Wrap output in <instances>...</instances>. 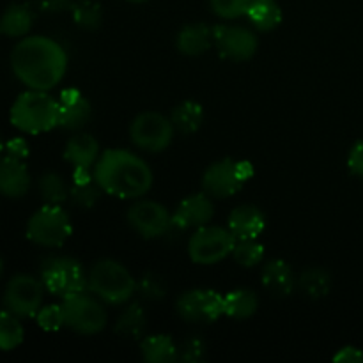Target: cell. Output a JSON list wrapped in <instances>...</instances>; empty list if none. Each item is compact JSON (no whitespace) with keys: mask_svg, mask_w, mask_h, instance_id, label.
I'll use <instances>...</instances> for the list:
<instances>
[{"mask_svg":"<svg viewBox=\"0 0 363 363\" xmlns=\"http://www.w3.org/2000/svg\"><path fill=\"white\" fill-rule=\"evenodd\" d=\"M176 308L184 321L208 325L223 315V296L211 289H191L177 298Z\"/></svg>","mask_w":363,"mask_h":363,"instance_id":"obj_13","label":"cell"},{"mask_svg":"<svg viewBox=\"0 0 363 363\" xmlns=\"http://www.w3.org/2000/svg\"><path fill=\"white\" fill-rule=\"evenodd\" d=\"M247 16L261 32L273 30L282 23V9L275 0H252Z\"/></svg>","mask_w":363,"mask_h":363,"instance_id":"obj_23","label":"cell"},{"mask_svg":"<svg viewBox=\"0 0 363 363\" xmlns=\"http://www.w3.org/2000/svg\"><path fill=\"white\" fill-rule=\"evenodd\" d=\"M92 176L101 191L117 199H138L152 186V170L137 155L124 149H108L99 155Z\"/></svg>","mask_w":363,"mask_h":363,"instance_id":"obj_2","label":"cell"},{"mask_svg":"<svg viewBox=\"0 0 363 363\" xmlns=\"http://www.w3.org/2000/svg\"><path fill=\"white\" fill-rule=\"evenodd\" d=\"M45 286L32 275H16L9 280L4 293L6 311L18 318H35L43 303Z\"/></svg>","mask_w":363,"mask_h":363,"instance_id":"obj_11","label":"cell"},{"mask_svg":"<svg viewBox=\"0 0 363 363\" xmlns=\"http://www.w3.org/2000/svg\"><path fill=\"white\" fill-rule=\"evenodd\" d=\"M213 41L223 57L230 60H248L257 52V38L252 30L236 25H216L213 27Z\"/></svg>","mask_w":363,"mask_h":363,"instance_id":"obj_14","label":"cell"},{"mask_svg":"<svg viewBox=\"0 0 363 363\" xmlns=\"http://www.w3.org/2000/svg\"><path fill=\"white\" fill-rule=\"evenodd\" d=\"M266 229V216L255 206H240L229 215V230L236 240H257Z\"/></svg>","mask_w":363,"mask_h":363,"instance_id":"obj_18","label":"cell"},{"mask_svg":"<svg viewBox=\"0 0 363 363\" xmlns=\"http://www.w3.org/2000/svg\"><path fill=\"white\" fill-rule=\"evenodd\" d=\"M73 233L69 215L60 204H45L30 216L27 223V238L32 243L46 248H59Z\"/></svg>","mask_w":363,"mask_h":363,"instance_id":"obj_5","label":"cell"},{"mask_svg":"<svg viewBox=\"0 0 363 363\" xmlns=\"http://www.w3.org/2000/svg\"><path fill=\"white\" fill-rule=\"evenodd\" d=\"M64 158L73 163L74 169H92L99 158V142L89 133H78L67 140Z\"/></svg>","mask_w":363,"mask_h":363,"instance_id":"obj_19","label":"cell"},{"mask_svg":"<svg viewBox=\"0 0 363 363\" xmlns=\"http://www.w3.org/2000/svg\"><path fill=\"white\" fill-rule=\"evenodd\" d=\"M32 21L34 14L27 4H11L0 18V28L9 38H23L30 30Z\"/></svg>","mask_w":363,"mask_h":363,"instance_id":"obj_22","label":"cell"},{"mask_svg":"<svg viewBox=\"0 0 363 363\" xmlns=\"http://www.w3.org/2000/svg\"><path fill=\"white\" fill-rule=\"evenodd\" d=\"M215 209L208 194H195L184 199L172 215L176 229H201L211 222Z\"/></svg>","mask_w":363,"mask_h":363,"instance_id":"obj_15","label":"cell"},{"mask_svg":"<svg viewBox=\"0 0 363 363\" xmlns=\"http://www.w3.org/2000/svg\"><path fill=\"white\" fill-rule=\"evenodd\" d=\"M41 282L48 293L62 300L87 289V277L80 262L73 257H64V255L48 257L43 261Z\"/></svg>","mask_w":363,"mask_h":363,"instance_id":"obj_6","label":"cell"},{"mask_svg":"<svg viewBox=\"0 0 363 363\" xmlns=\"http://www.w3.org/2000/svg\"><path fill=\"white\" fill-rule=\"evenodd\" d=\"M99 191H101V188L98 186V183L94 179H91L85 181V183H73L69 197L73 199V202L77 206L89 209L98 202Z\"/></svg>","mask_w":363,"mask_h":363,"instance_id":"obj_33","label":"cell"},{"mask_svg":"<svg viewBox=\"0 0 363 363\" xmlns=\"http://www.w3.org/2000/svg\"><path fill=\"white\" fill-rule=\"evenodd\" d=\"M59 126L64 130H82L89 124L92 108L89 99L78 89H66L59 96Z\"/></svg>","mask_w":363,"mask_h":363,"instance_id":"obj_16","label":"cell"},{"mask_svg":"<svg viewBox=\"0 0 363 363\" xmlns=\"http://www.w3.org/2000/svg\"><path fill=\"white\" fill-rule=\"evenodd\" d=\"M209 2L216 16L223 20H236L240 16H247L252 0H209Z\"/></svg>","mask_w":363,"mask_h":363,"instance_id":"obj_34","label":"cell"},{"mask_svg":"<svg viewBox=\"0 0 363 363\" xmlns=\"http://www.w3.org/2000/svg\"><path fill=\"white\" fill-rule=\"evenodd\" d=\"M131 229L145 240H156L169 233L174 227L172 215L163 204L155 201L135 202L126 213Z\"/></svg>","mask_w":363,"mask_h":363,"instance_id":"obj_12","label":"cell"},{"mask_svg":"<svg viewBox=\"0 0 363 363\" xmlns=\"http://www.w3.org/2000/svg\"><path fill=\"white\" fill-rule=\"evenodd\" d=\"M259 300L250 289H234L223 296V314L233 319H248L255 314Z\"/></svg>","mask_w":363,"mask_h":363,"instance_id":"obj_25","label":"cell"},{"mask_svg":"<svg viewBox=\"0 0 363 363\" xmlns=\"http://www.w3.org/2000/svg\"><path fill=\"white\" fill-rule=\"evenodd\" d=\"M236 236L223 227L204 225L195 229L188 241V254L195 264L209 266L233 255Z\"/></svg>","mask_w":363,"mask_h":363,"instance_id":"obj_8","label":"cell"},{"mask_svg":"<svg viewBox=\"0 0 363 363\" xmlns=\"http://www.w3.org/2000/svg\"><path fill=\"white\" fill-rule=\"evenodd\" d=\"M6 151L9 156L23 160L28 156V144L23 138H13V140H9L6 144Z\"/></svg>","mask_w":363,"mask_h":363,"instance_id":"obj_40","label":"cell"},{"mask_svg":"<svg viewBox=\"0 0 363 363\" xmlns=\"http://www.w3.org/2000/svg\"><path fill=\"white\" fill-rule=\"evenodd\" d=\"M0 34H2V28H0Z\"/></svg>","mask_w":363,"mask_h":363,"instance_id":"obj_45","label":"cell"},{"mask_svg":"<svg viewBox=\"0 0 363 363\" xmlns=\"http://www.w3.org/2000/svg\"><path fill=\"white\" fill-rule=\"evenodd\" d=\"M206 354V344L204 340L199 337H191V339L184 340L183 347H181V360L184 362H201L204 360Z\"/></svg>","mask_w":363,"mask_h":363,"instance_id":"obj_37","label":"cell"},{"mask_svg":"<svg viewBox=\"0 0 363 363\" xmlns=\"http://www.w3.org/2000/svg\"><path fill=\"white\" fill-rule=\"evenodd\" d=\"M137 289L147 300H160V298L165 296L163 280L160 277H156L155 273H147V275L142 277L140 282L137 284Z\"/></svg>","mask_w":363,"mask_h":363,"instance_id":"obj_36","label":"cell"},{"mask_svg":"<svg viewBox=\"0 0 363 363\" xmlns=\"http://www.w3.org/2000/svg\"><path fill=\"white\" fill-rule=\"evenodd\" d=\"M215 45L213 41V28L204 23H190L177 35V50L183 55L197 57L208 52Z\"/></svg>","mask_w":363,"mask_h":363,"instance_id":"obj_21","label":"cell"},{"mask_svg":"<svg viewBox=\"0 0 363 363\" xmlns=\"http://www.w3.org/2000/svg\"><path fill=\"white\" fill-rule=\"evenodd\" d=\"M174 128L177 131L184 135L195 133L199 128L202 126V121H204V110L199 103L195 101H183L172 110V116H170Z\"/></svg>","mask_w":363,"mask_h":363,"instance_id":"obj_26","label":"cell"},{"mask_svg":"<svg viewBox=\"0 0 363 363\" xmlns=\"http://www.w3.org/2000/svg\"><path fill=\"white\" fill-rule=\"evenodd\" d=\"M2 151H4V142L2 138H0V155H2Z\"/></svg>","mask_w":363,"mask_h":363,"instance_id":"obj_43","label":"cell"},{"mask_svg":"<svg viewBox=\"0 0 363 363\" xmlns=\"http://www.w3.org/2000/svg\"><path fill=\"white\" fill-rule=\"evenodd\" d=\"M130 2H135V4H140V2H147V0H130Z\"/></svg>","mask_w":363,"mask_h":363,"instance_id":"obj_44","label":"cell"},{"mask_svg":"<svg viewBox=\"0 0 363 363\" xmlns=\"http://www.w3.org/2000/svg\"><path fill=\"white\" fill-rule=\"evenodd\" d=\"M38 325L41 326L45 332H57L64 326V314H62V305H48V307L39 308L38 315Z\"/></svg>","mask_w":363,"mask_h":363,"instance_id":"obj_35","label":"cell"},{"mask_svg":"<svg viewBox=\"0 0 363 363\" xmlns=\"http://www.w3.org/2000/svg\"><path fill=\"white\" fill-rule=\"evenodd\" d=\"M11 123L23 133L39 135L59 126V101L46 91L23 92L11 106Z\"/></svg>","mask_w":363,"mask_h":363,"instance_id":"obj_3","label":"cell"},{"mask_svg":"<svg viewBox=\"0 0 363 363\" xmlns=\"http://www.w3.org/2000/svg\"><path fill=\"white\" fill-rule=\"evenodd\" d=\"M300 287L307 296L319 300V298H325L332 289V277L325 269L311 268L301 273Z\"/></svg>","mask_w":363,"mask_h":363,"instance_id":"obj_29","label":"cell"},{"mask_svg":"<svg viewBox=\"0 0 363 363\" xmlns=\"http://www.w3.org/2000/svg\"><path fill=\"white\" fill-rule=\"evenodd\" d=\"M335 362H346V363H362L363 362V353L357 347H344L339 353L333 357Z\"/></svg>","mask_w":363,"mask_h":363,"instance_id":"obj_41","label":"cell"},{"mask_svg":"<svg viewBox=\"0 0 363 363\" xmlns=\"http://www.w3.org/2000/svg\"><path fill=\"white\" fill-rule=\"evenodd\" d=\"M233 257L243 268H252L264 259V247L257 240H236Z\"/></svg>","mask_w":363,"mask_h":363,"instance_id":"obj_32","label":"cell"},{"mask_svg":"<svg viewBox=\"0 0 363 363\" xmlns=\"http://www.w3.org/2000/svg\"><path fill=\"white\" fill-rule=\"evenodd\" d=\"M142 357L149 363H172L179 358V350L169 335H151L142 340Z\"/></svg>","mask_w":363,"mask_h":363,"instance_id":"obj_24","label":"cell"},{"mask_svg":"<svg viewBox=\"0 0 363 363\" xmlns=\"http://www.w3.org/2000/svg\"><path fill=\"white\" fill-rule=\"evenodd\" d=\"M64 326L80 335H94L106 325V311L96 298L85 294V291L62 300Z\"/></svg>","mask_w":363,"mask_h":363,"instance_id":"obj_7","label":"cell"},{"mask_svg":"<svg viewBox=\"0 0 363 363\" xmlns=\"http://www.w3.org/2000/svg\"><path fill=\"white\" fill-rule=\"evenodd\" d=\"M2 272H4V262L2 259H0V277H2Z\"/></svg>","mask_w":363,"mask_h":363,"instance_id":"obj_42","label":"cell"},{"mask_svg":"<svg viewBox=\"0 0 363 363\" xmlns=\"http://www.w3.org/2000/svg\"><path fill=\"white\" fill-rule=\"evenodd\" d=\"M347 167H350L353 176L363 179V140H358L351 147L350 156H347Z\"/></svg>","mask_w":363,"mask_h":363,"instance_id":"obj_38","label":"cell"},{"mask_svg":"<svg viewBox=\"0 0 363 363\" xmlns=\"http://www.w3.org/2000/svg\"><path fill=\"white\" fill-rule=\"evenodd\" d=\"M11 66L21 84L34 91H50L62 80L67 55L62 46L45 35H30L14 46Z\"/></svg>","mask_w":363,"mask_h":363,"instance_id":"obj_1","label":"cell"},{"mask_svg":"<svg viewBox=\"0 0 363 363\" xmlns=\"http://www.w3.org/2000/svg\"><path fill=\"white\" fill-rule=\"evenodd\" d=\"M87 289L110 305H123L137 291V280L121 262L103 259L94 262L87 275Z\"/></svg>","mask_w":363,"mask_h":363,"instance_id":"obj_4","label":"cell"},{"mask_svg":"<svg viewBox=\"0 0 363 363\" xmlns=\"http://www.w3.org/2000/svg\"><path fill=\"white\" fill-rule=\"evenodd\" d=\"M34 2L45 13H62L73 6V0H34Z\"/></svg>","mask_w":363,"mask_h":363,"instance_id":"obj_39","label":"cell"},{"mask_svg":"<svg viewBox=\"0 0 363 363\" xmlns=\"http://www.w3.org/2000/svg\"><path fill=\"white\" fill-rule=\"evenodd\" d=\"M39 191L46 204H62L69 197L71 190L67 188L62 176L55 172H46L39 179Z\"/></svg>","mask_w":363,"mask_h":363,"instance_id":"obj_30","label":"cell"},{"mask_svg":"<svg viewBox=\"0 0 363 363\" xmlns=\"http://www.w3.org/2000/svg\"><path fill=\"white\" fill-rule=\"evenodd\" d=\"M71 14L78 27L87 28V30H94L101 25L103 11L101 6L92 0H78L71 6Z\"/></svg>","mask_w":363,"mask_h":363,"instance_id":"obj_31","label":"cell"},{"mask_svg":"<svg viewBox=\"0 0 363 363\" xmlns=\"http://www.w3.org/2000/svg\"><path fill=\"white\" fill-rule=\"evenodd\" d=\"M172 121L158 112H144L133 119L130 137L138 149L147 152H162L174 138Z\"/></svg>","mask_w":363,"mask_h":363,"instance_id":"obj_10","label":"cell"},{"mask_svg":"<svg viewBox=\"0 0 363 363\" xmlns=\"http://www.w3.org/2000/svg\"><path fill=\"white\" fill-rule=\"evenodd\" d=\"M23 326L13 312H0V351H13L23 342Z\"/></svg>","mask_w":363,"mask_h":363,"instance_id":"obj_28","label":"cell"},{"mask_svg":"<svg viewBox=\"0 0 363 363\" xmlns=\"http://www.w3.org/2000/svg\"><path fill=\"white\" fill-rule=\"evenodd\" d=\"M254 174L250 163L236 162V160H220L208 167L202 177V188L204 194L215 199L233 197L241 190L245 181Z\"/></svg>","mask_w":363,"mask_h":363,"instance_id":"obj_9","label":"cell"},{"mask_svg":"<svg viewBox=\"0 0 363 363\" xmlns=\"http://www.w3.org/2000/svg\"><path fill=\"white\" fill-rule=\"evenodd\" d=\"M145 312L138 303L130 305L116 323V333L126 339H140L145 330Z\"/></svg>","mask_w":363,"mask_h":363,"instance_id":"obj_27","label":"cell"},{"mask_svg":"<svg viewBox=\"0 0 363 363\" xmlns=\"http://www.w3.org/2000/svg\"><path fill=\"white\" fill-rule=\"evenodd\" d=\"M294 273L282 259H272L262 268V286L275 296H287L294 289Z\"/></svg>","mask_w":363,"mask_h":363,"instance_id":"obj_20","label":"cell"},{"mask_svg":"<svg viewBox=\"0 0 363 363\" xmlns=\"http://www.w3.org/2000/svg\"><path fill=\"white\" fill-rule=\"evenodd\" d=\"M30 188V174L23 160L7 155L0 160V194L11 199L27 195Z\"/></svg>","mask_w":363,"mask_h":363,"instance_id":"obj_17","label":"cell"}]
</instances>
